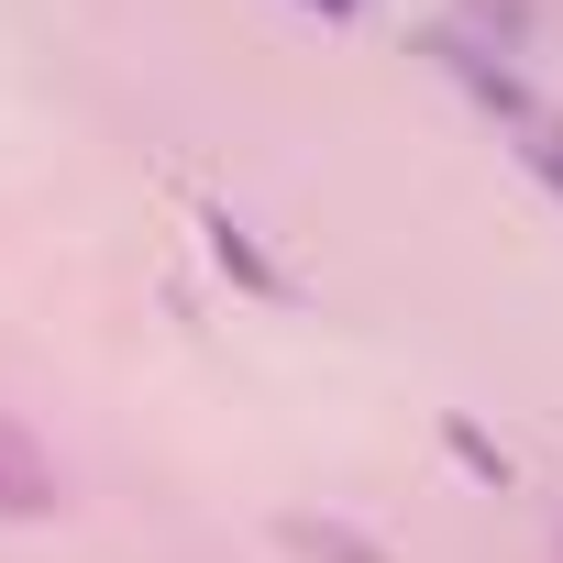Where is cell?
<instances>
[{"label":"cell","instance_id":"cell-2","mask_svg":"<svg viewBox=\"0 0 563 563\" xmlns=\"http://www.w3.org/2000/svg\"><path fill=\"white\" fill-rule=\"evenodd\" d=\"M67 508V475H56V453L0 409V519H56Z\"/></svg>","mask_w":563,"mask_h":563},{"label":"cell","instance_id":"cell-6","mask_svg":"<svg viewBox=\"0 0 563 563\" xmlns=\"http://www.w3.org/2000/svg\"><path fill=\"white\" fill-rule=\"evenodd\" d=\"M299 12H321V23H354V12H365V0H299Z\"/></svg>","mask_w":563,"mask_h":563},{"label":"cell","instance_id":"cell-1","mask_svg":"<svg viewBox=\"0 0 563 563\" xmlns=\"http://www.w3.org/2000/svg\"><path fill=\"white\" fill-rule=\"evenodd\" d=\"M420 56H431V67H442L486 122H508V133H530V122H541L530 78L508 67V45H486V23H431V34H420Z\"/></svg>","mask_w":563,"mask_h":563},{"label":"cell","instance_id":"cell-7","mask_svg":"<svg viewBox=\"0 0 563 563\" xmlns=\"http://www.w3.org/2000/svg\"><path fill=\"white\" fill-rule=\"evenodd\" d=\"M552 552H563V530H552Z\"/></svg>","mask_w":563,"mask_h":563},{"label":"cell","instance_id":"cell-3","mask_svg":"<svg viewBox=\"0 0 563 563\" xmlns=\"http://www.w3.org/2000/svg\"><path fill=\"white\" fill-rule=\"evenodd\" d=\"M199 243H210V265L232 276V288H243V299H299V276H288V265H276V254H265V243H254V232H243L232 210H199Z\"/></svg>","mask_w":563,"mask_h":563},{"label":"cell","instance_id":"cell-4","mask_svg":"<svg viewBox=\"0 0 563 563\" xmlns=\"http://www.w3.org/2000/svg\"><path fill=\"white\" fill-rule=\"evenodd\" d=\"M299 563H387V541H365V530H343V519H288L276 530Z\"/></svg>","mask_w":563,"mask_h":563},{"label":"cell","instance_id":"cell-5","mask_svg":"<svg viewBox=\"0 0 563 563\" xmlns=\"http://www.w3.org/2000/svg\"><path fill=\"white\" fill-rule=\"evenodd\" d=\"M442 442H453V464H464V475H475V486H508V453H497V442H486V431H475V420H464V409H453V420H442Z\"/></svg>","mask_w":563,"mask_h":563}]
</instances>
